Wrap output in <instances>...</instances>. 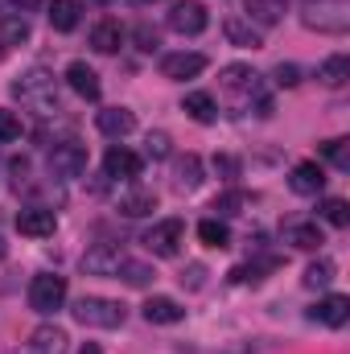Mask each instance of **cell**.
<instances>
[{
    "instance_id": "cell-1",
    "label": "cell",
    "mask_w": 350,
    "mask_h": 354,
    "mask_svg": "<svg viewBox=\"0 0 350 354\" xmlns=\"http://www.w3.org/2000/svg\"><path fill=\"white\" fill-rule=\"evenodd\" d=\"M12 95H17L29 111H37V115H54V111H62L58 79H54L50 71H42V66H33V71H25L21 79H12Z\"/></svg>"
},
{
    "instance_id": "cell-2",
    "label": "cell",
    "mask_w": 350,
    "mask_h": 354,
    "mask_svg": "<svg viewBox=\"0 0 350 354\" xmlns=\"http://www.w3.org/2000/svg\"><path fill=\"white\" fill-rule=\"evenodd\" d=\"M71 313H75L79 326H95V330H116V326H124V305L111 301V297H79Z\"/></svg>"
},
{
    "instance_id": "cell-3",
    "label": "cell",
    "mask_w": 350,
    "mask_h": 354,
    "mask_svg": "<svg viewBox=\"0 0 350 354\" xmlns=\"http://www.w3.org/2000/svg\"><path fill=\"white\" fill-rule=\"evenodd\" d=\"M66 301V276H54V272H42L29 280V309L37 313H58Z\"/></svg>"
},
{
    "instance_id": "cell-4",
    "label": "cell",
    "mask_w": 350,
    "mask_h": 354,
    "mask_svg": "<svg viewBox=\"0 0 350 354\" xmlns=\"http://www.w3.org/2000/svg\"><path fill=\"white\" fill-rule=\"evenodd\" d=\"M83 169H87V145H79L75 136H66L50 149V174L54 177L71 181V177H83Z\"/></svg>"
},
{
    "instance_id": "cell-5",
    "label": "cell",
    "mask_w": 350,
    "mask_h": 354,
    "mask_svg": "<svg viewBox=\"0 0 350 354\" xmlns=\"http://www.w3.org/2000/svg\"><path fill=\"white\" fill-rule=\"evenodd\" d=\"M181 243H185V227H181L177 218H165V223L149 227V235H145V248H149L153 256H165V260L181 252Z\"/></svg>"
},
{
    "instance_id": "cell-6",
    "label": "cell",
    "mask_w": 350,
    "mask_h": 354,
    "mask_svg": "<svg viewBox=\"0 0 350 354\" xmlns=\"http://www.w3.org/2000/svg\"><path fill=\"white\" fill-rule=\"evenodd\" d=\"M206 4H198V0H177L174 8H169V29L181 33V37H198L202 29H206Z\"/></svg>"
},
{
    "instance_id": "cell-7",
    "label": "cell",
    "mask_w": 350,
    "mask_h": 354,
    "mask_svg": "<svg viewBox=\"0 0 350 354\" xmlns=\"http://www.w3.org/2000/svg\"><path fill=\"white\" fill-rule=\"evenodd\" d=\"M120 264H124L120 243H95L87 256H83V272H91V276H116Z\"/></svg>"
},
{
    "instance_id": "cell-8",
    "label": "cell",
    "mask_w": 350,
    "mask_h": 354,
    "mask_svg": "<svg viewBox=\"0 0 350 354\" xmlns=\"http://www.w3.org/2000/svg\"><path fill=\"white\" fill-rule=\"evenodd\" d=\"M202 71H206V58L194 54V50H190V54L181 50V54H165V58H161V75L174 79V83H185V79H194V75H202Z\"/></svg>"
},
{
    "instance_id": "cell-9",
    "label": "cell",
    "mask_w": 350,
    "mask_h": 354,
    "mask_svg": "<svg viewBox=\"0 0 350 354\" xmlns=\"http://www.w3.org/2000/svg\"><path fill=\"white\" fill-rule=\"evenodd\" d=\"M140 157L132 153V149H124V145H116V149H107V157H103V174L116 177V181H132V177L140 174Z\"/></svg>"
},
{
    "instance_id": "cell-10",
    "label": "cell",
    "mask_w": 350,
    "mask_h": 354,
    "mask_svg": "<svg viewBox=\"0 0 350 354\" xmlns=\"http://www.w3.org/2000/svg\"><path fill=\"white\" fill-rule=\"evenodd\" d=\"M54 210H46V206H29V210H21L17 214V231L21 235H29V239H46V235H54Z\"/></svg>"
},
{
    "instance_id": "cell-11",
    "label": "cell",
    "mask_w": 350,
    "mask_h": 354,
    "mask_svg": "<svg viewBox=\"0 0 350 354\" xmlns=\"http://www.w3.org/2000/svg\"><path fill=\"white\" fill-rule=\"evenodd\" d=\"M284 243H293L297 252H317V248L326 243V235H322V227H317V223L297 218V223H284Z\"/></svg>"
},
{
    "instance_id": "cell-12",
    "label": "cell",
    "mask_w": 350,
    "mask_h": 354,
    "mask_svg": "<svg viewBox=\"0 0 350 354\" xmlns=\"http://www.w3.org/2000/svg\"><path fill=\"white\" fill-rule=\"evenodd\" d=\"M223 33H227V41L239 46V50H260L264 46L260 25H252L248 17H227V21H223Z\"/></svg>"
},
{
    "instance_id": "cell-13",
    "label": "cell",
    "mask_w": 350,
    "mask_h": 354,
    "mask_svg": "<svg viewBox=\"0 0 350 354\" xmlns=\"http://www.w3.org/2000/svg\"><path fill=\"white\" fill-rule=\"evenodd\" d=\"M309 317L313 322H322V326H347L350 317V297H342V292H334V297H326V301H317L313 309H309Z\"/></svg>"
},
{
    "instance_id": "cell-14",
    "label": "cell",
    "mask_w": 350,
    "mask_h": 354,
    "mask_svg": "<svg viewBox=\"0 0 350 354\" xmlns=\"http://www.w3.org/2000/svg\"><path fill=\"white\" fill-rule=\"evenodd\" d=\"M120 46H124V25L111 21V17H103V21L91 29V50H95V54H116Z\"/></svg>"
},
{
    "instance_id": "cell-15",
    "label": "cell",
    "mask_w": 350,
    "mask_h": 354,
    "mask_svg": "<svg viewBox=\"0 0 350 354\" xmlns=\"http://www.w3.org/2000/svg\"><path fill=\"white\" fill-rule=\"evenodd\" d=\"M95 124H99L103 136H116V140H120V136H128V132L136 128V115H132L128 107H103V111L95 115Z\"/></svg>"
},
{
    "instance_id": "cell-16",
    "label": "cell",
    "mask_w": 350,
    "mask_h": 354,
    "mask_svg": "<svg viewBox=\"0 0 350 354\" xmlns=\"http://www.w3.org/2000/svg\"><path fill=\"white\" fill-rule=\"evenodd\" d=\"M288 185H293V194H305V198H313V194H322V185H326V174H322V165L317 161H301L293 177H288Z\"/></svg>"
},
{
    "instance_id": "cell-17",
    "label": "cell",
    "mask_w": 350,
    "mask_h": 354,
    "mask_svg": "<svg viewBox=\"0 0 350 354\" xmlns=\"http://www.w3.org/2000/svg\"><path fill=\"white\" fill-rule=\"evenodd\" d=\"M181 317H185V309L174 297H149L145 301V322H153V326H177Z\"/></svg>"
},
{
    "instance_id": "cell-18",
    "label": "cell",
    "mask_w": 350,
    "mask_h": 354,
    "mask_svg": "<svg viewBox=\"0 0 350 354\" xmlns=\"http://www.w3.org/2000/svg\"><path fill=\"white\" fill-rule=\"evenodd\" d=\"M252 25H280L288 12V0H243Z\"/></svg>"
},
{
    "instance_id": "cell-19",
    "label": "cell",
    "mask_w": 350,
    "mask_h": 354,
    "mask_svg": "<svg viewBox=\"0 0 350 354\" xmlns=\"http://www.w3.org/2000/svg\"><path fill=\"white\" fill-rule=\"evenodd\" d=\"M66 83H71V91H75V95H83V99H99V75H95V71H91L87 62H71V66H66Z\"/></svg>"
},
{
    "instance_id": "cell-20",
    "label": "cell",
    "mask_w": 350,
    "mask_h": 354,
    "mask_svg": "<svg viewBox=\"0 0 350 354\" xmlns=\"http://www.w3.org/2000/svg\"><path fill=\"white\" fill-rule=\"evenodd\" d=\"M25 346L33 354H66V334H62L58 326H37Z\"/></svg>"
},
{
    "instance_id": "cell-21",
    "label": "cell",
    "mask_w": 350,
    "mask_h": 354,
    "mask_svg": "<svg viewBox=\"0 0 350 354\" xmlns=\"http://www.w3.org/2000/svg\"><path fill=\"white\" fill-rule=\"evenodd\" d=\"M153 210H157V194L153 189H128L120 198V214H128V218H145Z\"/></svg>"
},
{
    "instance_id": "cell-22",
    "label": "cell",
    "mask_w": 350,
    "mask_h": 354,
    "mask_svg": "<svg viewBox=\"0 0 350 354\" xmlns=\"http://www.w3.org/2000/svg\"><path fill=\"white\" fill-rule=\"evenodd\" d=\"M181 107H185L190 120H198V124H214V115H219V103H214V95H206V91H190Z\"/></svg>"
},
{
    "instance_id": "cell-23",
    "label": "cell",
    "mask_w": 350,
    "mask_h": 354,
    "mask_svg": "<svg viewBox=\"0 0 350 354\" xmlns=\"http://www.w3.org/2000/svg\"><path fill=\"white\" fill-rule=\"evenodd\" d=\"M50 25L58 33H71L79 25V0H50Z\"/></svg>"
},
{
    "instance_id": "cell-24",
    "label": "cell",
    "mask_w": 350,
    "mask_h": 354,
    "mask_svg": "<svg viewBox=\"0 0 350 354\" xmlns=\"http://www.w3.org/2000/svg\"><path fill=\"white\" fill-rule=\"evenodd\" d=\"M317 79H322L326 87H342V83L350 79V58H347V54L326 58V62H322V71H317Z\"/></svg>"
},
{
    "instance_id": "cell-25",
    "label": "cell",
    "mask_w": 350,
    "mask_h": 354,
    "mask_svg": "<svg viewBox=\"0 0 350 354\" xmlns=\"http://www.w3.org/2000/svg\"><path fill=\"white\" fill-rule=\"evenodd\" d=\"M198 239H202L206 248H231V231H227L223 218H202V223H198Z\"/></svg>"
},
{
    "instance_id": "cell-26",
    "label": "cell",
    "mask_w": 350,
    "mask_h": 354,
    "mask_svg": "<svg viewBox=\"0 0 350 354\" xmlns=\"http://www.w3.org/2000/svg\"><path fill=\"white\" fill-rule=\"evenodd\" d=\"M21 41H29V21L25 17H0V46L8 50V46H21Z\"/></svg>"
},
{
    "instance_id": "cell-27",
    "label": "cell",
    "mask_w": 350,
    "mask_h": 354,
    "mask_svg": "<svg viewBox=\"0 0 350 354\" xmlns=\"http://www.w3.org/2000/svg\"><path fill=\"white\" fill-rule=\"evenodd\" d=\"M174 177H177V185H181V189H198V185H202V161H198L194 153L177 157V169H174Z\"/></svg>"
},
{
    "instance_id": "cell-28",
    "label": "cell",
    "mask_w": 350,
    "mask_h": 354,
    "mask_svg": "<svg viewBox=\"0 0 350 354\" xmlns=\"http://www.w3.org/2000/svg\"><path fill=\"white\" fill-rule=\"evenodd\" d=\"M248 202H252V198H248L243 189H227V194H219V198H214V206H210V210H214V218H231V214H243V206H248Z\"/></svg>"
},
{
    "instance_id": "cell-29",
    "label": "cell",
    "mask_w": 350,
    "mask_h": 354,
    "mask_svg": "<svg viewBox=\"0 0 350 354\" xmlns=\"http://www.w3.org/2000/svg\"><path fill=\"white\" fill-rule=\"evenodd\" d=\"M116 276H120L124 284H132V288H149V284L157 280V272H153V268H149V264H136V260H124Z\"/></svg>"
},
{
    "instance_id": "cell-30",
    "label": "cell",
    "mask_w": 350,
    "mask_h": 354,
    "mask_svg": "<svg viewBox=\"0 0 350 354\" xmlns=\"http://www.w3.org/2000/svg\"><path fill=\"white\" fill-rule=\"evenodd\" d=\"M276 264H280L276 256H268V260H260V264H239L235 272H231V280H235V284H248V280L256 284V280H264V272H272Z\"/></svg>"
},
{
    "instance_id": "cell-31",
    "label": "cell",
    "mask_w": 350,
    "mask_h": 354,
    "mask_svg": "<svg viewBox=\"0 0 350 354\" xmlns=\"http://www.w3.org/2000/svg\"><path fill=\"white\" fill-rule=\"evenodd\" d=\"M322 218H326L330 227H347L350 223V206L342 202V198H326V202H322Z\"/></svg>"
},
{
    "instance_id": "cell-32",
    "label": "cell",
    "mask_w": 350,
    "mask_h": 354,
    "mask_svg": "<svg viewBox=\"0 0 350 354\" xmlns=\"http://www.w3.org/2000/svg\"><path fill=\"white\" fill-rule=\"evenodd\" d=\"M334 280V264L330 260H317V264L305 268V288H326Z\"/></svg>"
},
{
    "instance_id": "cell-33",
    "label": "cell",
    "mask_w": 350,
    "mask_h": 354,
    "mask_svg": "<svg viewBox=\"0 0 350 354\" xmlns=\"http://www.w3.org/2000/svg\"><path fill=\"white\" fill-rule=\"evenodd\" d=\"M322 153H326V161L334 169H350V140H326Z\"/></svg>"
},
{
    "instance_id": "cell-34",
    "label": "cell",
    "mask_w": 350,
    "mask_h": 354,
    "mask_svg": "<svg viewBox=\"0 0 350 354\" xmlns=\"http://www.w3.org/2000/svg\"><path fill=\"white\" fill-rule=\"evenodd\" d=\"M174 149H169V136L165 132H149V140H145V157H153V161H165Z\"/></svg>"
},
{
    "instance_id": "cell-35",
    "label": "cell",
    "mask_w": 350,
    "mask_h": 354,
    "mask_svg": "<svg viewBox=\"0 0 350 354\" xmlns=\"http://www.w3.org/2000/svg\"><path fill=\"white\" fill-rule=\"evenodd\" d=\"M8 140H21V115L0 107V145H8Z\"/></svg>"
},
{
    "instance_id": "cell-36",
    "label": "cell",
    "mask_w": 350,
    "mask_h": 354,
    "mask_svg": "<svg viewBox=\"0 0 350 354\" xmlns=\"http://www.w3.org/2000/svg\"><path fill=\"white\" fill-rule=\"evenodd\" d=\"M132 37H136V46H140V50H149V54L161 46V33H157L153 25H136V29H132Z\"/></svg>"
},
{
    "instance_id": "cell-37",
    "label": "cell",
    "mask_w": 350,
    "mask_h": 354,
    "mask_svg": "<svg viewBox=\"0 0 350 354\" xmlns=\"http://www.w3.org/2000/svg\"><path fill=\"white\" fill-rule=\"evenodd\" d=\"M214 174L223 177V181H235V177H239V161L223 153V157H214Z\"/></svg>"
},
{
    "instance_id": "cell-38",
    "label": "cell",
    "mask_w": 350,
    "mask_h": 354,
    "mask_svg": "<svg viewBox=\"0 0 350 354\" xmlns=\"http://www.w3.org/2000/svg\"><path fill=\"white\" fill-rule=\"evenodd\" d=\"M297 83H301V71L293 62H280L276 66V87H297Z\"/></svg>"
},
{
    "instance_id": "cell-39",
    "label": "cell",
    "mask_w": 350,
    "mask_h": 354,
    "mask_svg": "<svg viewBox=\"0 0 350 354\" xmlns=\"http://www.w3.org/2000/svg\"><path fill=\"white\" fill-rule=\"evenodd\" d=\"M8 174H12V185H17V189L29 185V161H25V157H12V161H8Z\"/></svg>"
},
{
    "instance_id": "cell-40",
    "label": "cell",
    "mask_w": 350,
    "mask_h": 354,
    "mask_svg": "<svg viewBox=\"0 0 350 354\" xmlns=\"http://www.w3.org/2000/svg\"><path fill=\"white\" fill-rule=\"evenodd\" d=\"M202 276H206V268L202 264H190L181 272V284H190V288H202Z\"/></svg>"
},
{
    "instance_id": "cell-41",
    "label": "cell",
    "mask_w": 350,
    "mask_h": 354,
    "mask_svg": "<svg viewBox=\"0 0 350 354\" xmlns=\"http://www.w3.org/2000/svg\"><path fill=\"white\" fill-rule=\"evenodd\" d=\"M12 4H17V8H21V12H33V8H37V4H42V0H12Z\"/></svg>"
},
{
    "instance_id": "cell-42",
    "label": "cell",
    "mask_w": 350,
    "mask_h": 354,
    "mask_svg": "<svg viewBox=\"0 0 350 354\" xmlns=\"http://www.w3.org/2000/svg\"><path fill=\"white\" fill-rule=\"evenodd\" d=\"M83 354H99V346H83Z\"/></svg>"
},
{
    "instance_id": "cell-43",
    "label": "cell",
    "mask_w": 350,
    "mask_h": 354,
    "mask_svg": "<svg viewBox=\"0 0 350 354\" xmlns=\"http://www.w3.org/2000/svg\"><path fill=\"white\" fill-rule=\"evenodd\" d=\"M4 252H8V248H4V239H0V260H4Z\"/></svg>"
},
{
    "instance_id": "cell-44",
    "label": "cell",
    "mask_w": 350,
    "mask_h": 354,
    "mask_svg": "<svg viewBox=\"0 0 350 354\" xmlns=\"http://www.w3.org/2000/svg\"><path fill=\"white\" fill-rule=\"evenodd\" d=\"M87 4H111V0H87Z\"/></svg>"
},
{
    "instance_id": "cell-45",
    "label": "cell",
    "mask_w": 350,
    "mask_h": 354,
    "mask_svg": "<svg viewBox=\"0 0 350 354\" xmlns=\"http://www.w3.org/2000/svg\"><path fill=\"white\" fill-rule=\"evenodd\" d=\"M17 354H33V351H29V346H21V351H17Z\"/></svg>"
},
{
    "instance_id": "cell-46",
    "label": "cell",
    "mask_w": 350,
    "mask_h": 354,
    "mask_svg": "<svg viewBox=\"0 0 350 354\" xmlns=\"http://www.w3.org/2000/svg\"><path fill=\"white\" fill-rule=\"evenodd\" d=\"M0 58H4V46H0Z\"/></svg>"
},
{
    "instance_id": "cell-47",
    "label": "cell",
    "mask_w": 350,
    "mask_h": 354,
    "mask_svg": "<svg viewBox=\"0 0 350 354\" xmlns=\"http://www.w3.org/2000/svg\"><path fill=\"white\" fill-rule=\"evenodd\" d=\"M140 4H149V0H140Z\"/></svg>"
}]
</instances>
